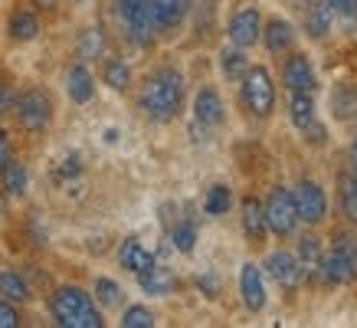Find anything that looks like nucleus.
Returning <instances> with one entry per match:
<instances>
[{"mask_svg": "<svg viewBox=\"0 0 357 328\" xmlns=\"http://www.w3.org/2000/svg\"><path fill=\"white\" fill-rule=\"evenodd\" d=\"M76 3H86V0H76Z\"/></svg>", "mask_w": 357, "mask_h": 328, "instance_id": "37998d69", "label": "nucleus"}, {"mask_svg": "<svg viewBox=\"0 0 357 328\" xmlns=\"http://www.w3.org/2000/svg\"><path fill=\"white\" fill-rule=\"evenodd\" d=\"M354 250H351V243H347L344 233H337L335 243H331V250L321 256V269H318V276H321V283L325 285H344L354 279Z\"/></svg>", "mask_w": 357, "mask_h": 328, "instance_id": "0eeeda50", "label": "nucleus"}, {"mask_svg": "<svg viewBox=\"0 0 357 328\" xmlns=\"http://www.w3.org/2000/svg\"><path fill=\"white\" fill-rule=\"evenodd\" d=\"M10 161V142H7V131L0 128V167Z\"/></svg>", "mask_w": 357, "mask_h": 328, "instance_id": "58836bf2", "label": "nucleus"}, {"mask_svg": "<svg viewBox=\"0 0 357 328\" xmlns=\"http://www.w3.org/2000/svg\"><path fill=\"white\" fill-rule=\"evenodd\" d=\"M76 50H79V59H82V63H86V59H102V53H105V36H102V30H96V27L82 30Z\"/></svg>", "mask_w": 357, "mask_h": 328, "instance_id": "7c9ffc66", "label": "nucleus"}, {"mask_svg": "<svg viewBox=\"0 0 357 328\" xmlns=\"http://www.w3.org/2000/svg\"><path fill=\"white\" fill-rule=\"evenodd\" d=\"M262 269L269 273V279H275V283H279L282 289H289V292H295V289L302 285V269H298V260H295L289 250L269 253Z\"/></svg>", "mask_w": 357, "mask_h": 328, "instance_id": "9b49d317", "label": "nucleus"}, {"mask_svg": "<svg viewBox=\"0 0 357 328\" xmlns=\"http://www.w3.org/2000/svg\"><path fill=\"white\" fill-rule=\"evenodd\" d=\"M119 262H121V269H128V273H135V276H144L148 269H154V256L144 250V243L135 240V237H128V240L121 243Z\"/></svg>", "mask_w": 357, "mask_h": 328, "instance_id": "f3484780", "label": "nucleus"}, {"mask_svg": "<svg viewBox=\"0 0 357 328\" xmlns=\"http://www.w3.org/2000/svg\"><path fill=\"white\" fill-rule=\"evenodd\" d=\"M0 299H7L13 306H20V302H30L33 292L26 279H23L17 269H0Z\"/></svg>", "mask_w": 357, "mask_h": 328, "instance_id": "4be33fe9", "label": "nucleus"}, {"mask_svg": "<svg viewBox=\"0 0 357 328\" xmlns=\"http://www.w3.org/2000/svg\"><path fill=\"white\" fill-rule=\"evenodd\" d=\"M20 325V312L13 308V302L0 299V328H17Z\"/></svg>", "mask_w": 357, "mask_h": 328, "instance_id": "f704fd0d", "label": "nucleus"}, {"mask_svg": "<svg viewBox=\"0 0 357 328\" xmlns=\"http://www.w3.org/2000/svg\"><path fill=\"white\" fill-rule=\"evenodd\" d=\"M243 230H246V237L256 243V246H262L266 237H269L266 214H262V204L256 197H246V200H243Z\"/></svg>", "mask_w": 357, "mask_h": 328, "instance_id": "a211bd4d", "label": "nucleus"}, {"mask_svg": "<svg viewBox=\"0 0 357 328\" xmlns=\"http://www.w3.org/2000/svg\"><path fill=\"white\" fill-rule=\"evenodd\" d=\"M115 17H119L121 30L135 46H151L158 36V23L151 13V0H115Z\"/></svg>", "mask_w": 357, "mask_h": 328, "instance_id": "7ed1b4c3", "label": "nucleus"}, {"mask_svg": "<svg viewBox=\"0 0 357 328\" xmlns=\"http://www.w3.org/2000/svg\"><path fill=\"white\" fill-rule=\"evenodd\" d=\"M141 289L148 295H167L177 285V276L171 273V269H161V266H154V269H148L144 276H138Z\"/></svg>", "mask_w": 357, "mask_h": 328, "instance_id": "a878e982", "label": "nucleus"}, {"mask_svg": "<svg viewBox=\"0 0 357 328\" xmlns=\"http://www.w3.org/2000/svg\"><path fill=\"white\" fill-rule=\"evenodd\" d=\"M227 36L229 43L239 46V50H252V46L259 43L262 36V13L256 3H243L227 23Z\"/></svg>", "mask_w": 357, "mask_h": 328, "instance_id": "6e6552de", "label": "nucleus"}, {"mask_svg": "<svg viewBox=\"0 0 357 328\" xmlns=\"http://www.w3.org/2000/svg\"><path fill=\"white\" fill-rule=\"evenodd\" d=\"M331 112L337 121H351L357 115V89L354 86H337L331 92Z\"/></svg>", "mask_w": 357, "mask_h": 328, "instance_id": "cd10ccee", "label": "nucleus"}, {"mask_svg": "<svg viewBox=\"0 0 357 328\" xmlns=\"http://www.w3.org/2000/svg\"><path fill=\"white\" fill-rule=\"evenodd\" d=\"M197 285H200L210 299H213V295H217V289H220V283H217V276H213V273H200V276H197Z\"/></svg>", "mask_w": 357, "mask_h": 328, "instance_id": "e433bc0d", "label": "nucleus"}, {"mask_svg": "<svg viewBox=\"0 0 357 328\" xmlns=\"http://www.w3.org/2000/svg\"><path fill=\"white\" fill-rule=\"evenodd\" d=\"M0 177H3V191L10 197H23L26 187H30V174H26V167L20 161H7L0 167Z\"/></svg>", "mask_w": 357, "mask_h": 328, "instance_id": "bb28decb", "label": "nucleus"}, {"mask_svg": "<svg viewBox=\"0 0 357 328\" xmlns=\"http://www.w3.org/2000/svg\"><path fill=\"white\" fill-rule=\"evenodd\" d=\"M243 105L256 119H269L275 109V82L266 66H249L243 73Z\"/></svg>", "mask_w": 357, "mask_h": 328, "instance_id": "20e7f679", "label": "nucleus"}, {"mask_svg": "<svg viewBox=\"0 0 357 328\" xmlns=\"http://www.w3.org/2000/svg\"><path fill=\"white\" fill-rule=\"evenodd\" d=\"M347 158H351V171H357V142L347 148Z\"/></svg>", "mask_w": 357, "mask_h": 328, "instance_id": "79ce46f5", "label": "nucleus"}, {"mask_svg": "<svg viewBox=\"0 0 357 328\" xmlns=\"http://www.w3.org/2000/svg\"><path fill=\"white\" fill-rule=\"evenodd\" d=\"M337 207L347 223H357V171L337 174Z\"/></svg>", "mask_w": 357, "mask_h": 328, "instance_id": "aec40b11", "label": "nucleus"}, {"mask_svg": "<svg viewBox=\"0 0 357 328\" xmlns=\"http://www.w3.org/2000/svg\"><path fill=\"white\" fill-rule=\"evenodd\" d=\"M289 119L298 131H305L318 115H314V92H289Z\"/></svg>", "mask_w": 357, "mask_h": 328, "instance_id": "412c9836", "label": "nucleus"}, {"mask_svg": "<svg viewBox=\"0 0 357 328\" xmlns=\"http://www.w3.org/2000/svg\"><path fill=\"white\" fill-rule=\"evenodd\" d=\"M262 214H266V227L275 237H292L295 227H298V214H295V197L289 187H272L266 204H262Z\"/></svg>", "mask_w": 357, "mask_h": 328, "instance_id": "423d86ee", "label": "nucleus"}, {"mask_svg": "<svg viewBox=\"0 0 357 328\" xmlns=\"http://www.w3.org/2000/svg\"><path fill=\"white\" fill-rule=\"evenodd\" d=\"M328 3H331V10L335 13H347V17L357 13V0H328Z\"/></svg>", "mask_w": 357, "mask_h": 328, "instance_id": "4c0bfd02", "label": "nucleus"}, {"mask_svg": "<svg viewBox=\"0 0 357 328\" xmlns=\"http://www.w3.org/2000/svg\"><path fill=\"white\" fill-rule=\"evenodd\" d=\"M331 23H335V10H331V3L328 0H314L308 3V13H305V30L312 40H325L328 33H331Z\"/></svg>", "mask_w": 357, "mask_h": 328, "instance_id": "6ab92c4d", "label": "nucleus"}, {"mask_svg": "<svg viewBox=\"0 0 357 328\" xmlns=\"http://www.w3.org/2000/svg\"><path fill=\"white\" fill-rule=\"evenodd\" d=\"M229 207H233V191H229L227 184H213L206 191L204 210L210 217H223V214H229Z\"/></svg>", "mask_w": 357, "mask_h": 328, "instance_id": "c756f323", "label": "nucleus"}, {"mask_svg": "<svg viewBox=\"0 0 357 328\" xmlns=\"http://www.w3.org/2000/svg\"><path fill=\"white\" fill-rule=\"evenodd\" d=\"M190 7H194V0H151V13L158 30H177L187 20Z\"/></svg>", "mask_w": 357, "mask_h": 328, "instance_id": "2eb2a0df", "label": "nucleus"}, {"mask_svg": "<svg viewBox=\"0 0 357 328\" xmlns=\"http://www.w3.org/2000/svg\"><path fill=\"white\" fill-rule=\"evenodd\" d=\"M262 43H266V50H269L272 56H282L289 53L295 43V27L289 20H282V17H272L266 27H262Z\"/></svg>", "mask_w": 357, "mask_h": 328, "instance_id": "dca6fc26", "label": "nucleus"}, {"mask_svg": "<svg viewBox=\"0 0 357 328\" xmlns=\"http://www.w3.org/2000/svg\"><path fill=\"white\" fill-rule=\"evenodd\" d=\"M96 302L102 308H119L121 302H125V292H121V285L115 283V279H98L96 283Z\"/></svg>", "mask_w": 357, "mask_h": 328, "instance_id": "2f4dec72", "label": "nucleus"}, {"mask_svg": "<svg viewBox=\"0 0 357 328\" xmlns=\"http://www.w3.org/2000/svg\"><path fill=\"white\" fill-rule=\"evenodd\" d=\"M249 69V59H246V50H239V46H229V50H223L220 53V73L227 79H243V73Z\"/></svg>", "mask_w": 357, "mask_h": 328, "instance_id": "c85d7f7f", "label": "nucleus"}, {"mask_svg": "<svg viewBox=\"0 0 357 328\" xmlns=\"http://www.w3.org/2000/svg\"><path fill=\"white\" fill-rule=\"evenodd\" d=\"M292 197H295V214H298L302 223L318 227V223L328 217V197L318 181H302V184L292 191Z\"/></svg>", "mask_w": 357, "mask_h": 328, "instance_id": "1a4fd4ad", "label": "nucleus"}, {"mask_svg": "<svg viewBox=\"0 0 357 328\" xmlns=\"http://www.w3.org/2000/svg\"><path fill=\"white\" fill-rule=\"evenodd\" d=\"M13 115L20 121L23 131H46L50 128V121H53V98L46 89H26L20 98H17V105H13Z\"/></svg>", "mask_w": 357, "mask_h": 328, "instance_id": "39448f33", "label": "nucleus"}, {"mask_svg": "<svg viewBox=\"0 0 357 328\" xmlns=\"http://www.w3.org/2000/svg\"><path fill=\"white\" fill-rule=\"evenodd\" d=\"M63 174L66 177H69V174H79V158H76V154H73L69 161H63Z\"/></svg>", "mask_w": 357, "mask_h": 328, "instance_id": "ea45409f", "label": "nucleus"}, {"mask_svg": "<svg viewBox=\"0 0 357 328\" xmlns=\"http://www.w3.org/2000/svg\"><path fill=\"white\" fill-rule=\"evenodd\" d=\"M50 315L63 328H102L105 318L98 312V302L79 285H59L50 299Z\"/></svg>", "mask_w": 357, "mask_h": 328, "instance_id": "f03ea898", "label": "nucleus"}, {"mask_svg": "<svg viewBox=\"0 0 357 328\" xmlns=\"http://www.w3.org/2000/svg\"><path fill=\"white\" fill-rule=\"evenodd\" d=\"M121 325L125 328H151L154 325V312L144 306H128L125 315H121Z\"/></svg>", "mask_w": 357, "mask_h": 328, "instance_id": "72a5a7b5", "label": "nucleus"}, {"mask_svg": "<svg viewBox=\"0 0 357 328\" xmlns=\"http://www.w3.org/2000/svg\"><path fill=\"white\" fill-rule=\"evenodd\" d=\"M321 256H325V250H321V240H314V237H305L302 246H298V269H302V283L308 279V276H318V269H321Z\"/></svg>", "mask_w": 357, "mask_h": 328, "instance_id": "393cba45", "label": "nucleus"}, {"mask_svg": "<svg viewBox=\"0 0 357 328\" xmlns=\"http://www.w3.org/2000/svg\"><path fill=\"white\" fill-rule=\"evenodd\" d=\"M227 119V109H223V98L213 86H204L194 98V125L200 128H220Z\"/></svg>", "mask_w": 357, "mask_h": 328, "instance_id": "ddd939ff", "label": "nucleus"}, {"mask_svg": "<svg viewBox=\"0 0 357 328\" xmlns=\"http://www.w3.org/2000/svg\"><path fill=\"white\" fill-rule=\"evenodd\" d=\"M66 92H69V98L76 105H89L96 98V79H92L86 63L69 66V73H66Z\"/></svg>", "mask_w": 357, "mask_h": 328, "instance_id": "4468645a", "label": "nucleus"}, {"mask_svg": "<svg viewBox=\"0 0 357 328\" xmlns=\"http://www.w3.org/2000/svg\"><path fill=\"white\" fill-rule=\"evenodd\" d=\"M13 105H17L13 86L10 82H0V119H3V115H13Z\"/></svg>", "mask_w": 357, "mask_h": 328, "instance_id": "c9c22d12", "label": "nucleus"}, {"mask_svg": "<svg viewBox=\"0 0 357 328\" xmlns=\"http://www.w3.org/2000/svg\"><path fill=\"white\" fill-rule=\"evenodd\" d=\"M282 86L289 92H314L318 89V76H314V66L305 53H292L282 66Z\"/></svg>", "mask_w": 357, "mask_h": 328, "instance_id": "9d476101", "label": "nucleus"}, {"mask_svg": "<svg viewBox=\"0 0 357 328\" xmlns=\"http://www.w3.org/2000/svg\"><path fill=\"white\" fill-rule=\"evenodd\" d=\"M33 7H40V10H56L59 0H33Z\"/></svg>", "mask_w": 357, "mask_h": 328, "instance_id": "a19ab883", "label": "nucleus"}, {"mask_svg": "<svg viewBox=\"0 0 357 328\" xmlns=\"http://www.w3.org/2000/svg\"><path fill=\"white\" fill-rule=\"evenodd\" d=\"M102 82H105L109 89H115V92H128L131 66L125 63V59H119V56H109V59L102 63Z\"/></svg>", "mask_w": 357, "mask_h": 328, "instance_id": "b1692460", "label": "nucleus"}, {"mask_svg": "<svg viewBox=\"0 0 357 328\" xmlns=\"http://www.w3.org/2000/svg\"><path fill=\"white\" fill-rule=\"evenodd\" d=\"M184 92H187L184 73L174 69V66H161L158 73H151V76L144 79L138 105L151 121L164 125V121H174L181 115V109H184Z\"/></svg>", "mask_w": 357, "mask_h": 328, "instance_id": "f257e3e1", "label": "nucleus"}, {"mask_svg": "<svg viewBox=\"0 0 357 328\" xmlns=\"http://www.w3.org/2000/svg\"><path fill=\"white\" fill-rule=\"evenodd\" d=\"M7 33H10V40H17V43H30V40H36V36H40V20H36V13L33 10L10 13Z\"/></svg>", "mask_w": 357, "mask_h": 328, "instance_id": "5701e85b", "label": "nucleus"}, {"mask_svg": "<svg viewBox=\"0 0 357 328\" xmlns=\"http://www.w3.org/2000/svg\"><path fill=\"white\" fill-rule=\"evenodd\" d=\"M171 243L177 246V253H184V256H190V253L197 250V227L194 223H177V227L171 230Z\"/></svg>", "mask_w": 357, "mask_h": 328, "instance_id": "473e14b6", "label": "nucleus"}, {"mask_svg": "<svg viewBox=\"0 0 357 328\" xmlns=\"http://www.w3.org/2000/svg\"><path fill=\"white\" fill-rule=\"evenodd\" d=\"M239 295H243V306L249 312H262L269 295H266V283H262V269L256 262H243L239 266Z\"/></svg>", "mask_w": 357, "mask_h": 328, "instance_id": "f8f14e48", "label": "nucleus"}]
</instances>
